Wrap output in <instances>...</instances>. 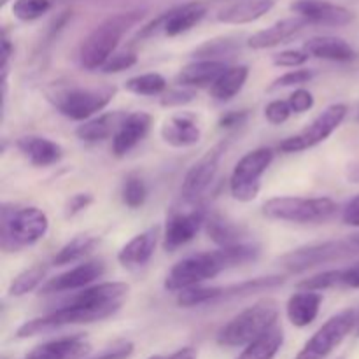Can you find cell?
I'll return each mask as SVG.
<instances>
[{"instance_id":"9f6ffc18","label":"cell","mask_w":359,"mask_h":359,"mask_svg":"<svg viewBox=\"0 0 359 359\" xmlns=\"http://www.w3.org/2000/svg\"><path fill=\"white\" fill-rule=\"evenodd\" d=\"M339 359H344V358H339Z\"/></svg>"},{"instance_id":"816d5d0a","label":"cell","mask_w":359,"mask_h":359,"mask_svg":"<svg viewBox=\"0 0 359 359\" xmlns=\"http://www.w3.org/2000/svg\"><path fill=\"white\" fill-rule=\"evenodd\" d=\"M351 241H353V242H354V244H356V245H358V248H359V233H356V235H353V238H351Z\"/></svg>"},{"instance_id":"60d3db41","label":"cell","mask_w":359,"mask_h":359,"mask_svg":"<svg viewBox=\"0 0 359 359\" xmlns=\"http://www.w3.org/2000/svg\"><path fill=\"white\" fill-rule=\"evenodd\" d=\"M291 107L287 100H273L270 102L265 107V118L269 119L272 125H280V123L287 121V118L291 116Z\"/></svg>"},{"instance_id":"44dd1931","label":"cell","mask_w":359,"mask_h":359,"mask_svg":"<svg viewBox=\"0 0 359 359\" xmlns=\"http://www.w3.org/2000/svg\"><path fill=\"white\" fill-rule=\"evenodd\" d=\"M18 149L35 167H49L62 160L63 149L60 144L46 139V137L27 135L18 140Z\"/></svg>"},{"instance_id":"5bb4252c","label":"cell","mask_w":359,"mask_h":359,"mask_svg":"<svg viewBox=\"0 0 359 359\" xmlns=\"http://www.w3.org/2000/svg\"><path fill=\"white\" fill-rule=\"evenodd\" d=\"M291 11L307 23L325 27H346L354 20L353 11L330 0H297L291 4Z\"/></svg>"},{"instance_id":"ba28073f","label":"cell","mask_w":359,"mask_h":359,"mask_svg":"<svg viewBox=\"0 0 359 359\" xmlns=\"http://www.w3.org/2000/svg\"><path fill=\"white\" fill-rule=\"evenodd\" d=\"M356 255H359V248L353 241H332L325 242V244H314L307 245V248L294 249V251L284 255L279 263L287 272L300 273L309 269H314V266L326 265V263L353 258Z\"/></svg>"},{"instance_id":"d6a6232c","label":"cell","mask_w":359,"mask_h":359,"mask_svg":"<svg viewBox=\"0 0 359 359\" xmlns=\"http://www.w3.org/2000/svg\"><path fill=\"white\" fill-rule=\"evenodd\" d=\"M125 88L133 95H142V97H154V95H163L167 90V79L161 74L149 72L142 76H135L125 83Z\"/></svg>"},{"instance_id":"484cf974","label":"cell","mask_w":359,"mask_h":359,"mask_svg":"<svg viewBox=\"0 0 359 359\" xmlns=\"http://www.w3.org/2000/svg\"><path fill=\"white\" fill-rule=\"evenodd\" d=\"M128 118L125 112L116 111V112H107V114H102L95 119H88L83 125L77 126L76 135L81 140H86V142H98V140H105L109 137H114L118 133V130L121 128L123 121Z\"/></svg>"},{"instance_id":"6da1fadb","label":"cell","mask_w":359,"mask_h":359,"mask_svg":"<svg viewBox=\"0 0 359 359\" xmlns=\"http://www.w3.org/2000/svg\"><path fill=\"white\" fill-rule=\"evenodd\" d=\"M128 284L125 283H102L97 286L84 287L81 293L70 298L65 305L56 309L51 314L32 319L20 326L16 337L28 339V337L60 330L63 326L88 325V323H97L111 318L121 309L123 302L128 297Z\"/></svg>"},{"instance_id":"7a4b0ae2","label":"cell","mask_w":359,"mask_h":359,"mask_svg":"<svg viewBox=\"0 0 359 359\" xmlns=\"http://www.w3.org/2000/svg\"><path fill=\"white\" fill-rule=\"evenodd\" d=\"M258 256L259 248L255 244H238L188 256L168 272L165 279V290L170 293H181L189 287L200 286L205 280L214 279L224 270L255 262Z\"/></svg>"},{"instance_id":"ac0fdd59","label":"cell","mask_w":359,"mask_h":359,"mask_svg":"<svg viewBox=\"0 0 359 359\" xmlns=\"http://www.w3.org/2000/svg\"><path fill=\"white\" fill-rule=\"evenodd\" d=\"M151 116L146 112H133L123 121L121 128L112 137V153L121 158L133 149L149 133Z\"/></svg>"},{"instance_id":"8fae6325","label":"cell","mask_w":359,"mask_h":359,"mask_svg":"<svg viewBox=\"0 0 359 359\" xmlns=\"http://www.w3.org/2000/svg\"><path fill=\"white\" fill-rule=\"evenodd\" d=\"M347 105L344 104H333L330 105L326 111H323L307 128L302 130L300 133L293 137H287L279 144V149L283 153H300V151L314 147L321 144L323 140L328 139L346 119L347 116Z\"/></svg>"},{"instance_id":"7bdbcfd3","label":"cell","mask_w":359,"mask_h":359,"mask_svg":"<svg viewBox=\"0 0 359 359\" xmlns=\"http://www.w3.org/2000/svg\"><path fill=\"white\" fill-rule=\"evenodd\" d=\"M195 98V91L191 90H168L161 97L160 104L163 107H181V105L189 104Z\"/></svg>"},{"instance_id":"30bf717a","label":"cell","mask_w":359,"mask_h":359,"mask_svg":"<svg viewBox=\"0 0 359 359\" xmlns=\"http://www.w3.org/2000/svg\"><path fill=\"white\" fill-rule=\"evenodd\" d=\"M356 323V311L349 309V311L339 312L312 335V339L302 347L294 359H326L353 332Z\"/></svg>"},{"instance_id":"7dc6e473","label":"cell","mask_w":359,"mask_h":359,"mask_svg":"<svg viewBox=\"0 0 359 359\" xmlns=\"http://www.w3.org/2000/svg\"><path fill=\"white\" fill-rule=\"evenodd\" d=\"M91 202H93L91 195H88V193H77L67 203V216H76L77 212L86 209Z\"/></svg>"},{"instance_id":"f907efd6","label":"cell","mask_w":359,"mask_h":359,"mask_svg":"<svg viewBox=\"0 0 359 359\" xmlns=\"http://www.w3.org/2000/svg\"><path fill=\"white\" fill-rule=\"evenodd\" d=\"M167 359H196V351L193 347H182Z\"/></svg>"},{"instance_id":"9a60e30c","label":"cell","mask_w":359,"mask_h":359,"mask_svg":"<svg viewBox=\"0 0 359 359\" xmlns=\"http://www.w3.org/2000/svg\"><path fill=\"white\" fill-rule=\"evenodd\" d=\"M207 212L203 207L193 209L189 212H177L170 216L167 221L163 235V245L167 251H175L182 248L188 242H191L200 231V228L205 224Z\"/></svg>"},{"instance_id":"8d00e7d4","label":"cell","mask_w":359,"mask_h":359,"mask_svg":"<svg viewBox=\"0 0 359 359\" xmlns=\"http://www.w3.org/2000/svg\"><path fill=\"white\" fill-rule=\"evenodd\" d=\"M147 198V186L142 181V177L132 174L126 177L125 184H123V202L128 205L130 209H139L144 205Z\"/></svg>"},{"instance_id":"74e56055","label":"cell","mask_w":359,"mask_h":359,"mask_svg":"<svg viewBox=\"0 0 359 359\" xmlns=\"http://www.w3.org/2000/svg\"><path fill=\"white\" fill-rule=\"evenodd\" d=\"M51 9V0H14L13 14L21 21H34Z\"/></svg>"},{"instance_id":"52a82bcc","label":"cell","mask_w":359,"mask_h":359,"mask_svg":"<svg viewBox=\"0 0 359 359\" xmlns=\"http://www.w3.org/2000/svg\"><path fill=\"white\" fill-rule=\"evenodd\" d=\"M337 203L332 198H294L277 196L263 205V214L270 219L290 223H325L337 214Z\"/></svg>"},{"instance_id":"9c48e42d","label":"cell","mask_w":359,"mask_h":359,"mask_svg":"<svg viewBox=\"0 0 359 359\" xmlns=\"http://www.w3.org/2000/svg\"><path fill=\"white\" fill-rule=\"evenodd\" d=\"M273 151L259 147L241 158L230 179V191L238 202H252L262 189V175L272 165Z\"/></svg>"},{"instance_id":"1f68e13d","label":"cell","mask_w":359,"mask_h":359,"mask_svg":"<svg viewBox=\"0 0 359 359\" xmlns=\"http://www.w3.org/2000/svg\"><path fill=\"white\" fill-rule=\"evenodd\" d=\"M284 283L283 277L272 276V277H258V279L245 280V283L235 284V286L223 287L221 291V300H228V298H237V297H248L251 293H259V291L272 290V287L280 286Z\"/></svg>"},{"instance_id":"f5cc1de1","label":"cell","mask_w":359,"mask_h":359,"mask_svg":"<svg viewBox=\"0 0 359 359\" xmlns=\"http://www.w3.org/2000/svg\"><path fill=\"white\" fill-rule=\"evenodd\" d=\"M356 121H359V109H358V114H356Z\"/></svg>"},{"instance_id":"b9f144b4","label":"cell","mask_w":359,"mask_h":359,"mask_svg":"<svg viewBox=\"0 0 359 359\" xmlns=\"http://www.w3.org/2000/svg\"><path fill=\"white\" fill-rule=\"evenodd\" d=\"M309 60V53L304 49H291L273 56V65L277 67H300Z\"/></svg>"},{"instance_id":"d4e9b609","label":"cell","mask_w":359,"mask_h":359,"mask_svg":"<svg viewBox=\"0 0 359 359\" xmlns=\"http://www.w3.org/2000/svg\"><path fill=\"white\" fill-rule=\"evenodd\" d=\"M321 302L323 297L318 291H300V293L293 294L286 307L287 319L291 321V325L298 326V328L312 325L319 314Z\"/></svg>"},{"instance_id":"f1b7e54d","label":"cell","mask_w":359,"mask_h":359,"mask_svg":"<svg viewBox=\"0 0 359 359\" xmlns=\"http://www.w3.org/2000/svg\"><path fill=\"white\" fill-rule=\"evenodd\" d=\"M249 77L248 65H235L228 67L219 79L210 86V97L217 102H228L244 88L245 81Z\"/></svg>"},{"instance_id":"e575fe53","label":"cell","mask_w":359,"mask_h":359,"mask_svg":"<svg viewBox=\"0 0 359 359\" xmlns=\"http://www.w3.org/2000/svg\"><path fill=\"white\" fill-rule=\"evenodd\" d=\"M238 49V42L231 37H221V39H212V41L203 42L202 46L193 51V56L196 60H210V62H221L219 56L231 55L233 51Z\"/></svg>"},{"instance_id":"83f0119b","label":"cell","mask_w":359,"mask_h":359,"mask_svg":"<svg viewBox=\"0 0 359 359\" xmlns=\"http://www.w3.org/2000/svg\"><path fill=\"white\" fill-rule=\"evenodd\" d=\"M207 233L221 248H231V245L244 244V237L248 235L245 228L242 224L230 221L228 217L221 214L207 217L205 221Z\"/></svg>"},{"instance_id":"5b68a950","label":"cell","mask_w":359,"mask_h":359,"mask_svg":"<svg viewBox=\"0 0 359 359\" xmlns=\"http://www.w3.org/2000/svg\"><path fill=\"white\" fill-rule=\"evenodd\" d=\"M49 219L37 207H2V249L16 252L27 245H34L48 233Z\"/></svg>"},{"instance_id":"db71d44e","label":"cell","mask_w":359,"mask_h":359,"mask_svg":"<svg viewBox=\"0 0 359 359\" xmlns=\"http://www.w3.org/2000/svg\"><path fill=\"white\" fill-rule=\"evenodd\" d=\"M6 4H7V0H2V6H6Z\"/></svg>"},{"instance_id":"ab89813d","label":"cell","mask_w":359,"mask_h":359,"mask_svg":"<svg viewBox=\"0 0 359 359\" xmlns=\"http://www.w3.org/2000/svg\"><path fill=\"white\" fill-rule=\"evenodd\" d=\"M314 77V72L309 69H297V70H291V72L284 74L280 76L279 79H276V83L272 84V90L276 88H287V86H298V84H305Z\"/></svg>"},{"instance_id":"4316f807","label":"cell","mask_w":359,"mask_h":359,"mask_svg":"<svg viewBox=\"0 0 359 359\" xmlns=\"http://www.w3.org/2000/svg\"><path fill=\"white\" fill-rule=\"evenodd\" d=\"M228 69L224 62H210V60H196L189 63L177 74V83L184 86H212L221 74Z\"/></svg>"},{"instance_id":"cb8c5ba5","label":"cell","mask_w":359,"mask_h":359,"mask_svg":"<svg viewBox=\"0 0 359 359\" xmlns=\"http://www.w3.org/2000/svg\"><path fill=\"white\" fill-rule=\"evenodd\" d=\"M273 0H241L237 4L224 7L217 13V21L226 25H245L259 20L270 13L273 7Z\"/></svg>"},{"instance_id":"603a6c76","label":"cell","mask_w":359,"mask_h":359,"mask_svg":"<svg viewBox=\"0 0 359 359\" xmlns=\"http://www.w3.org/2000/svg\"><path fill=\"white\" fill-rule=\"evenodd\" d=\"M304 51H307L309 56L330 60V62H353L358 56L349 42L340 37H330V35L309 39L304 44Z\"/></svg>"},{"instance_id":"ee69618b","label":"cell","mask_w":359,"mask_h":359,"mask_svg":"<svg viewBox=\"0 0 359 359\" xmlns=\"http://www.w3.org/2000/svg\"><path fill=\"white\" fill-rule=\"evenodd\" d=\"M287 102H290L291 111L302 114V112L312 109V105H314V97H312L311 91L297 90L293 95H291L290 100H287Z\"/></svg>"},{"instance_id":"bcb514c9","label":"cell","mask_w":359,"mask_h":359,"mask_svg":"<svg viewBox=\"0 0 359 359\" xmlns=\"http://www.w3.org/2000/svg\"><path fill=\"white\" fill-rule=\"evenodd\" d=\"M339 287H351L359 290V263L339 270Z\"/></svg>"},{"instance_id":"4dcf8cb0","label":"cell","mask_w":359,"mask_h":359,"mask_svg":"<svg viewBox=\"0 0 359 359\" xmlns=\"http://www.w3.org/2000/svg\"><path fill=\"white\" fill-rule=\"evenodd\" d=\"M98 244L97 237H91V235H77L72 241L67 242L62 249L58 251V255L53 258L55 265H70L74 262H79L81 258H84L86 255H90L95 249V245Z\"/></svg>"},{"instance_id":"c3c4849f","label":"cell","mask_w":359,"mask_h":359,"mask_svg":"<svg viewBox=\"0 0 359 359\" xmlns=\"http://www.w3.org/2000/svg\"><path fill=\"white\" fill-rule=\"evenodd\" d=\"M342 221L349 226L359 228V195L354 196L349 203L346 205L342 212Z\"/></svg>"},{"instance_id":"277c9868","label":"cell","mask_w":359,"mask_h":359,"mask_svg":"<svg viewBox=\"0 0 359 359\" xmlns=\"http://www.w3.org/2000/svg\"><path fill=\"white\" fill-rule=\"evenodd\" d=\"M279 305L273 300H262L235 316L217 333V344L224 347H248L277 326Z\"/></svg>"},{"instance_id":"d6986e66","label":"cell","mask_w":359,"mask_h":359,"mask_svg":"<svg viewBox=\"0 0 359 359\" xmlns=\"http://www.w3.org/2000/svg\"><path fill=\"white\" fill-rule=\"evenodd\" d=\"M158 237H160V228L153 226L149 230L142 231V233L135 235L125 248L119 251L118 262L121 263L125 269H140L146 265L154 255L156 249Z\"/></svg>"},{"instance_id":"8992f818","label":"cell","mask_w":359,"mask_h":359,"mask_svg":"<svg viewBox=\"0 0 359 359\" xmlns=\"http://www.w3.org/2000/svg\"><path fill=\"white\" fill-rule=\"evenodd\" d=\"M116 88H62L48 95L56 111L74 121H86L114 98Z\"/></svg>"},{"instance_id":"7c38bea8","label":"cell","mask_w":359,"mask_h":359,"mask_svg":"<svg viewBox=\"0 0 359 359\" xmlns=\"http://www.w3.org/2000/svg\"><path fill=\"white\" fill-rule=\"evenodd\" d=\"M224 151H226V144H217L189 168L181 188V196L184 202H196L202 193L209 188L210 182L216 177Z\"/></svg>"},{"instance_id":"ffe728a7","label":"cell","mask_w":359,"mask_h":359,"mask_svg":"<svg viewBox=\"0 0 359 359\" xmlns=\"http://www.w3.org/2000/svg\"><path fill=\"white\" fill-rule=\"evenodd\" d=\"M307 25H309L307 21L300 16L277 21V23L272 25V27L252 34L251 37L248 39V46L252 49L276 48V46L283 44V42H287L291 37H294V35H297L300 30H304Z\"/></svg>"},{"instance_id":"681fc988","label":"cell","mask_w":359,"mask_h":359,"mask_svg":"<svg viewBox=\"0 0 359 359\" xmlns=\"http://www.w3.org/2000/svg\"><path fill=\"white\" fill-rule=\"evenodd\" d=\"M245 118H248V112L245 111L228 112V114H224L219 119V126L221 128H235V126H241L245 121Z\"/></svg>"},{"instance_id":"d590c367","label":"cell","mask_w":359,"mask_h":359,"mask_svg":"<svg viewBox=\"0 0 359 359\" xmlns=\"http://www.w3.org/2000/svg\"><path fill=\"white\" fill-rule=\"evenodd\" d=\"M223 287H189L177 294V304L181 307H200L207 304H217Z\"/></svg>"},{"instance_id":"e0dca14e","label":"cell","mask_w":359,"mask_h":359,"mask_svg":"<svg viewBox=\"0 0 359 359\" xmlns=\"http://www.w3.org/2000/svg\"><path fill=\"white\" fill-rule=\"evenodd\" d=\"M91 351L90 340L84 335L62 337L34 347L23 359H83Z\"/></svg>"},{"instance_id":"2e32d148","label":"cell","mask_w":359,"mask_h":359,"mask_svg":"<svg viewBox=\"0 0 359 359\" xmlns=\"http://www.w3.org/2000/svg\"><path fill=\"white\" fill-rule=\"evenodd\" d=\"M105 272V265L100 259L95 262H86L83 265L76 266V269L69 270V272L60 273L58 277H53L48 283L42 286V294H53V293H63V291H74L81 290V287H88L93 284L95 280L100 279Z\"/></svg>"},{"instance_id":"7402d4cb","label":"cell","mask_w":359,"mask_h":359,"mask_svg":"<svg viewBox=\"0 0 359 359\" xmlns=\"http://www.w3.org/2000/svg\"><path fill=\"white\" fill-rule=\"evenodd\" d=\"M202 132L195 119L188 114H175L161 126V139L174 147H189L198 144Z\"/></svg>"},{"instance_id":"4fadbf2b","label":"cell","mask_w":359,"mask_h":359,"mask_svg":"<svg viewBox=\"0 0 359 359\" xmlns=\"http://www.w3.org/2000/svg\"><path fill=\"white\" fill-rule=\"evenodd\" d=\"M207 14V6L203 2H188L184 6H179L170 9L168 13L161 14L160 18L147 25L140 37H147V35L154 34L156 30H163L167 37H177V35L184 34V32L191 30L195 25H198Z\"/></svg>"},{"instance_id":"11a10c76","label":"cell","mask_w":359,"mask_h":359,"mask_svg":"<svg viewBox=\"0 0 359 359\" xmlns=\"http://www.w3.org/2000/svg\"><path fill=\"white\" fill-rule=\"evenodd\" d=\"M358 333H359V326H358Z\"/></svg>"},{"instance_id":"f546056e","label":"cell","mask_w":359,"mask_h":359,"mask_svg":"<svg viewBox=\"0 0 359 359\" xmlns=\"http://www.w3.org/2000/svg\"><path fill=\"white\" fill-rule=\"evenodd\" d=\"M284 344V332L280 326L270 330L269 333L249 344L237 359H273Z\"/></svg>"},{"instance_id":"836d02e7","label":"cell","mask_w":359,"mask_h":359,"mask_svg":"<svg viewBox=\"0 0 359 359\" xmlns=\"http://www.w3.org/2000/svg\"><path fill=\"white\" fill-rule=\"evenodd\" d=\"M46 272H48V266L46 265H35L32 269L21 272L16 279L11 283L9 286V294L11 297H25L27 293L34 291L39 284L44 280Z\"/></svg>"},{"instance_id":"3957f363","label":"cell","mask_w":359,"mask_h":359,"mask_svg":"<svg viewBox=\"0 0 359 359\" xmlns=\"http://www.w3.org/2000/svg\"><path fill=\"white\" fill-rule=\"evenodd\" d=\"M144 11H126L114 14L102 21L81 44L79 62L86 70H97L105 65L109 58L116 53L123 35L132 30L144 18Z\"/></svg>"},{"instance_id":"f35d334b","label":"cell","mask_w":359,"mask_h":359,"mask_svg":"<svg viewBox=\"0 0 359 359\" xmlns=\"http://www.w3.org/2000/svg\"><path fill=\"white\" fill-rule=\"evenodd\" d=\"M137 63V56L130 51H121V53H114L111 58L105 62V65L102 67V72L105 74H116V72H123V70L130 69Z\"/></svg>"},{"instance_id":"f6af8a7d","label":"cell","mask_w":359,"mask_h":359,"mask_svg":"<svg viewBox=\"0 0 359 359\" xmlns=\"http://www.w3.org/2000/svg\"><path fill=\"white\" fill-rule=\"evenodd\" d=\"M133 354V344L132 342H119L116 346L109 347L107 351L100 353L98 356L90 359H128Z\"/></svg>"}]
</instances>
